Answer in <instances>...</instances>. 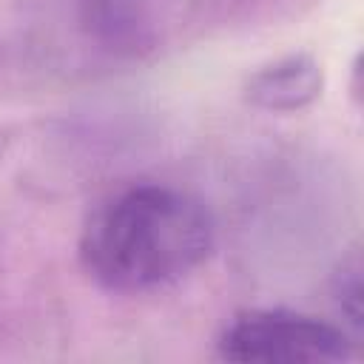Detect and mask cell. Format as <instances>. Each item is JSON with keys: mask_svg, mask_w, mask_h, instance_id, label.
Wrapping results in <instances>:
<instances>
[{"mask_svg": "<svg viewBox=\"0 0 364 364\" xmlns=\"http://www.w3.org/2000/svg\"><path fill=\"white\" fill-rule=\"evenodd\" d=\"M213 247L208 208L173 185H128L102 199L80 236V259L94 282L142 293L188 276Z\"/></svg>", "mask_w": 364, "mask_h": 364, "instance_id": "6da1fadb", "label": "cell"}, {"mask_svg": "<svg viewBox=\"0 0 364 364\" xmlns=\"http://www.w3.org/2000/svg\"><path fill=\"white\" fill-rule=\"evenodd\" d=\"M219 355L262 364L341 361L350 355V338L341 327L304 313L253 310L225 327Z\"/></svg>", "mask_w": 364, "mask_h": 364, "instance_id": "7a4b0ae2", "label": "cell"}, {"mask_svg": "<svg viewBox=\"0 0 364 364\" xmlns=\"http://www.w3.org/2000/svg\"><path fill=\"white\" fill-rule=\"evenodd\" d=\"M321 88V71L307 54L282 57L259 68L247 82V97L267 111H293L307 105Z\"/></svg>", "mask_w": 364, "mask_h": 364, "instance_id": "3957f363", "label": "cell"}]
</instances>
